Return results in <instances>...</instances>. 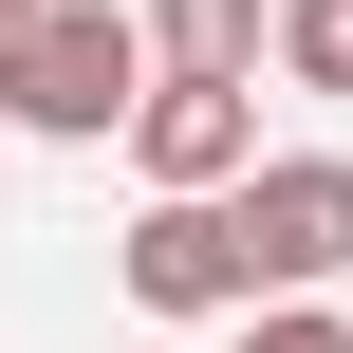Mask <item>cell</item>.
Listing matches in <instances>:
<instances>
[{"label":"cell","mask_w":353,"mask_h":353,"mask_svg":"<svg viewBox=\"0 0 353 353\" xmlns=\"http://www.w3.org/2000/svg\"><path fill=\"white\" fill-rule=\"evenodd\" d=\"M149 19H112V0H37L19 37H0V112L19 130H56V149H93V130H130L149 112Z\"/></svg>","instance_id":"obj_1"},{"label":"cell","mask_w":353,"mask_h":353,"mask_svg":"<svg viewBox=\"0 0 353 353\" xmlns=\"http://www.w3.org/2000/svg\"><path fill=\"white\" fill-rule=\"evenodd\" d=\"M130 168H149V205H223V186H261V74H149Z\"/></svg>","instance_id":"obj_2"},{"label":"cell","mask_w":353,"mask_h":353,"mask_svg":"<svg viewBox=\"0 0 353 353\" xmlns=\"http://www.w3.org/2000/svg\"><path fill=\"white\" fill-rule=\"evenodd\" d=\"M112 261H130V298H149V316H261V242H242V186H223V205H149Z\"/></svg>","instance_id":"obj_3"},{"label":"cell","mask_w":353,"mask_h":353,"mask_svg":"<svg viewBox=\"0 0 353 353\" xmlns=\"http://www.w3.org/2000/svg\"><path fill=\"white\" fill-rule=\"evenodd\" d=\"M242 242H261V279H279V298L353 279V149H261V186H242Z\"/></svg>","instance_id":"obj_4"},{"label":"cell","mask_w":353,"mask_h":353,"mask_svg":"<svg viewBox=\"0 0 353 353\" xmlns=\"http://www.w3.org/2000/svg\"><path fill=\"white\" fill-rule=\"evenodd\" d=\"M261 37H279V0H149L168 74H261Z\"/></svg>","instance_id":"obj_5"},{"label":"cell","mask_w":353,"mask_h":353,"mask_svg":"<svg viewBox=\"0 0 353 353\" xmlns=\"http://www.w3.org/2000/svg\"><path fill=\"white\" fill-rule=\"evenodd\" d=\"M279 74L298 93H353V0H279Z\"/></svg>","instance_id":"obj_6"},{"label":"cell","mask_w":353,"mask_h":353,"mask_svg":"<svg viewBox=\"0 0 353 353\" xmlns=\"http://www.w3.org/2000/svg\"><path fill=\"white\" fill-rule=\"evenodd\" d=\"M261 353H353V316H335V298H279V316H261Z\"/></svg>","instance_id":"obj_7"},{"label":"cell","mask_w":353,"mask_h":353,"mask_svg":"<svg viewBox=\"0 0 353 353\" xmlns=\"http://www.w3.org/2000/svg\"><path fill=\"white\" fill-rule=\"evenodd\" d=\"M19 19H37V0H0V37H19Z\"/></svg>","instance_id":"obj_8"}]
</instances>
